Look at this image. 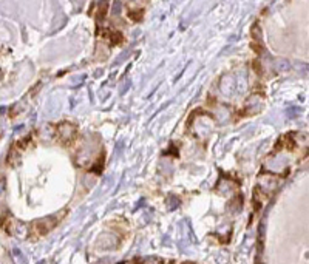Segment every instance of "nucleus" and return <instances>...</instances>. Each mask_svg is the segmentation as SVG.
<instances>
[{"mask_svg": "<svg viewBox=\"0 0 309 264\" xmlns=\"http://www.w3.org/2000/svg\"><path fill=\"white\" fill-rule=\"evenodd\" d=\"M65 217V212H62L61 215L58 217H48L45 220H40V221H36L33 224V235H37V236H42V235H46L48 232L53 230L58 223Z\"/></svg>", "mask_w": 309, "mask_h": 264, "instance_id": "1", "label": "nucleus"}, {"mask_svg": "<svg viewBox=\"0 0 309 264\" xmlns=\"http://www.w3.org/2000/svg\"><path fill=\"white\" fill-rule=\"evenodd\" d=\"M76 131H78L76 125H73L70 122H65V124L58 127V138L65 145H70L76 139Z\"/></svg>", "mask_w": 309, "mask_h": 264, "instance_id": "2", "label": "nucleus"}]
</instances>
